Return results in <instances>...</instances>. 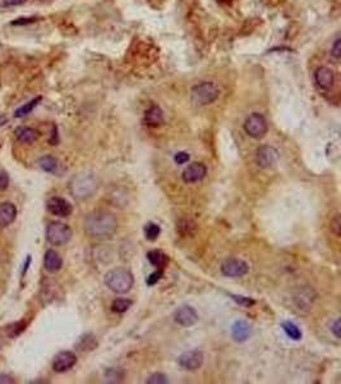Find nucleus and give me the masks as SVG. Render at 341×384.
I'll list each match as a JSON object with an SVG mask.
<instances>
[{
	"label": "nucleus",
	"instance_id": "7ed1b4c3",
	"mask_svg": "<svg viewBox=\"0 0 341 384\" xmlns=\"http://www.w3.org/2000/svg\"><path fill=\"white\" fill-rule=\"evenodd\" d=\"M99 183L97 180L92 175H87V173H79V175L74 176L69 182V190L72 195L78 200L89 199V197L94 196L95 192L97 191Z\"/></svg>",
	"mask_w": 341,
	"mask_h": 384
},
{
	"label": "nucleus",
	"instance_id": "c85d7f7f",
	"mask_svg": "<svg viewBox=\"0 0 341 384\" xmlns=\"http://www.w3.org/2000/svg\"><path fill=\"white\" fill-rule=\"evenodd\" d=\"M147 384H166L169 383V379L165 374L162 373H154V374L150 375L146 380Z\"/></svg>",
	"mask_w": 341,
	"mask_h": 384
},
{
	"label": "nucleus",
	"instance_id": "f8f14e48",
	"mask_svg": "<svg viewBox=\"0 0 341 384\" xmlns=\"http://www.w3.org/2000/svg\"><path fill=\"white\" fill-rule=\"evenodd\" d=\"M48 210L56 217L67 218L72 214L73 207H72L71 202L67 201L63 197H51L48 201Z\"/></svg>",
	"mask_w": 341,
	"mask_h": 384
},
{
	"label": "nucleus",
	"instance_id": "20e7f679",
	"mask_svg": "<svg viewBox=\"0 0 341 384\" xmlns=\"http://www.w3.org/2000/svg\"><path fill=\"white\" fill-rule=\"evenodd\" d=\"M220 96V89L214 82H201L190 91L192 101L198 106H207L215 103Z\"/></svg>",
	"mask_w": 341,
	"mask_h": 384
},
{
	"label": "nucleus",
	"instance_id": "c9c22d12",
	"mask_svg": "<svg viewBox=\"0 0 341 384\" xmlns=\"http://www.w3.org/2000/svg\"><path fill=\"white\" fill-rule=\"evenodd\" d=\"M340 225H341L340 217H339V214H337L336 217L331 220V231L335 233V236H337V237L340 236Z\"/></svg>",
	"mask_w": 341,
	"mask_h": 384
},
{
	"label": "nucleus",
	"instance_id": "473e14b6",
	"mask_svg": "<svg viewBox=\"0 0 341 384\" xmlns=\"http://www.w3.org/2000/svg\"><path fill=\"white\" fill-rule=\"evenodd\" d=\"M26 0H0V8H12V7H19V5L25 4Z\"/></svg>",
	"mask_w": 341,
	"mask_h": 384
},
{
	"label": "nucleus",
	"instance_id": "412c9836",
	"mask_svg": "<svg viewBox=\"0 0 341 384\" xmlns=\"http://www.w3.org/2000/svg\"><path fill=\"white\" fill-rule=\"evenodd\" d=\"M147 260L156 269H164L169 263V256L161 250H151L147 253Z\"/></svg>",
	"mask_w": 341,
	"mask_h": 384
},
{
	"label": "nucleus",
	"instance_id": "6ab92c4d",
	"mask_svg": "<svg viewBox=\"0 0 341 384\" xmlns=\"http://www.w3.org/2000/svg\"><path fill=\"white\" fill-rule=\"evenodd\" d=\"M144 122L150 127H159L164 123V111L157 105H152L144 114Z\"/></svg>",
	"mask_w": 341,
	"mask_h": 384
},
{
	"label": "nucleus",
	"instance_id": "423d86ee",
	"mask_svg": "<svg viewBox=\"0 0 341 384\" xmlns=\"http://www.w3.org/2000/svg\"><path fill=\"white\" fill-rule=\"evenodd\" d=\"M244 131L247 132L248 136L252 139L260 140L266 136L268 131V124L265 117L260 113H253L245 119L244 122Z\"/></svg>",
	"mask_w": 341,
	"mask_h": 384
},
{
	"label": "nucleus",
	"instance_id": "2f4dec72",
	"mask_svg": "<svg viewBox=\"0 0 341 384\" xmlns=\"http://www.w3.org/2000/svg\"><path fill=\"white\" fill-rule=\"evenodd\" d=\"M331 56L334 59H336V61H339L340 56H341V39L337 37L336 40L334 41V44H332L331 46Z\"/></svg>",
	"mask_w": 341,
	"mask_h": 384
},
{
	"label": "nucleus",
	"instance_id": "72a5a7b5",
	"mask_svg": "<svg viewBox=\"0 0 341 384\" xmlns=\"http://www.w3.org/2000/svg\"><path fill=\"white\" fill-rule=\"evenodd\" d=\"M9 186V176L5 170H0V191L7 190Z\"/></svg>",
	"mask_w": 341,
	"mask_h": 384
},
{
	"label": "nucleus",
	"instance_id": "9d476101",
	"mask_svg": "<svg viewBox=\"0 0 341 384\" xmlns=\"http://www.w3.org/2000/svg\"><path fill=\"white\" fill-rule=\"evenodd\" d=\"M77 364V356L72 351H61L54 357L53 369L56 373H64Z\"/></svg>",
	"mask_w": 341,
	"mask_h": 384
},
{
	"label": "nucleus",
	"instance_id": "0eeeda50",
	"mask_svg": "<svg viewBox=\"0 0 341 384\" xmlns=\"http://www.w3.org/2000/svg\"><path fill=\"white\" fill-rule=\"evenodd\" d=\"M279 162V151L272 146L263 145L258 147L255 154V163L262 169H270L273 168Z\"/></svg>",
	"mask_w": 341,
	"mask_h": 384
},
{
	"label": "nucleus",
	"instance_id": "a211bd4d",
	"mask_svg": "<svg viewBox=\"0 0 341 384\" xmlns=\"http://www.w3.org/2000/svg\"><path fill=\"white\" fill-rule=\"evenodd\" d=\"M17 217V209L12 202H2L0 204V227L4 228L14 222Z\"/></svg>",
	"mask_w": 341,
	"mask_h": 384
},
{
	"label": "nucleus",
	"instance_id": "f704fd0d",
	"mask_svg": "<svg viewBox=\"0 0 341 384\" xmlns=\"http://www.w3.org/2000/svg\"><path fill=\"white\" fill-rule=\"evenodd\" d=\"M174 160H175V163H177V164H185V163L189 160V154H188V152H185V151H179V152H177V154H175Z\"/></svg>",
	"mask_w": 341,
	"mask_h": 384
},
{
	"label": "nucleus",
	"instance_id": "6e6552de",
	"mask_svg": "<svg viewBox=\"0 0 341 384\" xmlns=\"http://www.w3.org/2000/svg\"><path fill=\"white\" fill-rule=\"evenodd\" d=\"M249 272V266L242 259H227L221 264V273L229 278H240Z\"/></svg>",
	"mask_w": 341,
	"mask_h": 384
},
{
	"label": "nucleus",
	"instance_id": "7c9ffc66",
	"mask_svg": "<svg viewBox=\"0 0 341 384\" xmlns=\"http://www.w3.org/2000/svg\"><path fill=\"white\" fill-rule=\"evenodd\" d=\"M162 277H164V269H157L156 272L150 274V277H147L146 283L148 284V286H154V284H156L157 282L162 278Z\"/></svg>",
	"mask_w": 341,
	"mask_h": 384
},
{
	"label": "nucleus",
	"instance_id": "a878e982",
	"mask_svg": "<svg viewBox=\"0 0 341 384\" xmlns=\"http://www.w3.org/2000/svg\"><path fill=\"white\" fill-rule=\"evenodd\" d=\"M281 327H283L284 332H285L286 336H288L289 338L294 339V341L302 339V331L299 329V327L296 325V324L293 323V321H284V323L281 324Z\"/></svg>",
	"mask_w": 341,
	"mask_h": 384
},
{
	"label": "nucleus",
	"instance_id": "1a4fd4ad",
	"mask_svg": "<svg viewBox=\"0 0 341 384\" xmlns=\"http://www.w3.org/2000/svg\"><path fill=\"white\" fill-rule=\"evenodd\" d=\"M180 368L188 372H196L200 369L203 364V354L198 350H192L182 354L178 359Z\"/></svg>",
	"mask_w": 341,
	"mask_h": 384
},
{
	"label": "nucleus",
	"instance_id": "4468645a",
	"mask_svg": "<svg viewBox=\"0 0 341 384\" xmlns=\"http://www.w3.org/2000/svg\"><path fill=\"white\" fill-rule=\"evenodd\" d=\"M207 175V168L203 163H192L183 172V181L185 183H196L202 181Z\"/></svg>",
	"mask_w": 341,
	"mask_h": 384
},
{
	"label": "nucleus",
	"instance_id": "f257e3e1",
	"mask_svg": "<svg viewBox=\"0 0 341 384\" xmlns=\"http://www.w3.org/2000/svg\"><path fill=\"white\" fill-rule=\"evenodd\" d=\"M118 229V219L113 213L106 210H95L84 220L87 236L96 240H109Z\"/></svg>",
	"mask_w": 341,
	"mask_h": 384
},
{
	"label": "nucleus",
	"instance_id": "f3484780",
	"mask_svg": "<svg viewBox=\"0 0 341 384\" xmlns=\"http://www.w3.org/2000/svg\"><path fill=\"white\" fill-rule=\"evenodd\" d=\"M44 266L49 273H56L63 266V259L56 251L48 250L44 258Z\"/></svg>",
	"mask_w": 341,
	"mask_h": 384
},
{
	"label": "nucleus",
	"instance_id": "4be33fe9",
	"mask_svg": "<svg viewBox=\"0 0 341 384\" xmlns=\"http://www.w3.org/2000/svg\"><path fill=\"white\" fill-rule=\"evenodd\" d=\"M41 100H42V98H41V96H37V98L32 99L31 101L26 103L25 105L19 106V108L14 111V117L15 118H22V117L28 116L30 113H32L33 109L38 105V103H40Z\"/></svg>",
	"mask_w": 341,
	"mask_h": 384
},
{
	"label": "nucleus",
	"instance_id": "bb28decb",
	"mask_svg": "<svg viewBox=\"0 0 341 384\" xmlns=\"http://www.w3.org/2000/svg\"><path fill=\"white\" fill-rule=\"evenodd\" d=\"M144 231V237L148 241H156L159 238L160 233H161V228L159 224L154 222H148L143 228Z\"/></svg>",
	"mask_w": 341,
	"mask_h": 384
},
{
	"label": "nucleus",
	"instance_id": "393cba45",
	"mask_svg": "<svg viewBox=\"0 0 341 384\" xmlns=\"http://www.w3.org/2000/svg\"><path fill=\"white\" fill-rule=\"evenodd\" d=\"M105 382L108 383H120L124 380L125 373L120 368H109L104 374Z\"/></svg>",
	"mask_w": 341,
	"mask_h": 384
},
{
	"label": "nucleus",
	"instance_id": "4c0bfd02",
	"mask_svg": "<svg viewBox=\"0 0 341 384\" xmlns=\"http://www.w3.org/2000/svg\"><path fill=\"white\" fill-rule=\"evenodd\" d=\"M35 20H36V18H31V17H28V18H25V17H23V18H18V20H14V21H13V22H12V25L13 26H17V25H28V23H32V22H35Z\"/></svg>",
	"mask_w": 341,
	"mask_h": 384
},
{
	"label": "nucleus",
	"instance_id": "aec40b11",
	"mask_svg": "<svg viewBox=\"0 0 341 384\" xmlns=\"http://www.w3.org/2000/svg\"><path fill=\"white\" fill-rule=\"evenodd\" d=\"M15 137H17L20 142H23V144H33V142L38 140L40 133H38V131H36L35 128L20 126L15 129Z\"/></svg>",
	"mask_w": 341,
	"mask_h": 384
},
{
	"label": "nucleus",
	"instance_id": "58836bf2",
	"mask_svg": "<svg viewBox=\"0 0 341 384\" xmlns=\"http://www.w3.org/2000/svg\"><path fill=\"white\" fill-rule=\"evenodd\" d=\"M9 383H14L13 378L10 375L7 374H0V384H9Z\"/></svg>",
	"mask_w": 341,
	"mask_h": 384
},
{
	"label": "nucleus",
	"instance_id": "ddd939ff",
	"mask_svg": "<svg viewBox=\"0 0 341 384\" xmlns=\"http://www.w3.org/2000/svg\"><path fill=\"white\" fill-rule=\"evenodd\" d=\"M174 320L179 325L189 328V327H193L198 321V314L190 306H182L174 313Z\"/></svg>",
	"mask_w": 341,
	"mask_h": 384
},
{
	"label": "nucleus",
	"instance_id": "2eb2a0df",
	"mask_svg": "<svg viewBox=\"0 0 341 384\" xmlns=\"http://www.w3.org/2000/svg\"><path fill=\"white\" fill-rule=\"evenodd\" d=\"M252 336V327L245 320H237L231 325V337L235 342H245Z\"/></svg>",
	"mask_w": 341,
	"mask_h": 384
},
{
	"label": "nucleus",
	"instance_id": "f03ea898",
	"mask_svg": "<svg viewBox=\"0 0 341 384\" xmlns=\"http://www.w3.org/2000/svg\"><path fill=\"white\" fill-rule=\"evenodd\" d=\"M105 284L114 293L124 295V293H128L133 288V274L124 268L112 269L105 276Z\"/></svg>",
	"mask_w": 341,
	"mask_h": 384
},
{
	"label": "nucleus",
	"instance_id": "5701e85b",
	"mask_svg": "<svg viewBox=\"0 0 341 384\" xmlns=\"http://www.w3.org/2000/svg\"><path fill=\"white\" fill-rule=\"evenodd\" d=\"M38 165L42 170L48 173H55L58 170L59 167V162L51 155H46V157H42L40 160H38Z\"/></svg>",
	"mask_w": 341,
	"mask_h": 384
},
{
	"label": "nucleus",
	"instance_id": "cd10ccee",
	"mask_svg": "<svg viewBox=\"0 0 341 384\" xmlns=\"http://www.w3.org/2000/svg\"><path fill=\"white\" fill-rule=\"evenodd\" d=\"M133 305V301L128 300V298H116L112 303V310L116 314H123L131 309Z\"/></svg>",
	"mask_w": 341,
	"mask_h": 384
},
{
	"label": "nucleus",
	"instance_id": "9b49d317",
	"mask_svg": "<svg viewBox=\"0 0 341 384\" xmlns=\"http://www.w3.org/2000/svg\"><path fill=\"white\" fill-rule=\"evenodd\" d=\"M314 82L324 91H329L335 85L334 71L329 67H318L314 72Z\"/></svg>",
	"mask_w": 341,
	"mask_h": 384
},
{
	"label": "nucleus",
	"instance_id": "ea45409f",
	"mask_svg": "<svg viewBox=\"0 0 341 384\" xmlns=\"http://www.w3.org/2000/svg\"><path fill=\"white\" fill-rule=\"evenodd\" d=\"M38 2H48V0H38Z\"/></svg>",
	"mask_w": 341,
	"mask_h": 384
},
{
	"label": "nucleus",
	"instance_id": "b1692460",
	"mask_svg": "<svg viewBox=\"0 0 341 384\" xmlns=\"http://www.w3.org/2000/svg\"><path fill=\"white\" fill-rule=\"evenodd\" d=\"M97 346V342H96V338H95V336H92V334H84V336H82L81 338H79L78 343H77V349L79 350V351H92V350L95 349V347Z\"/></svg>",
	"mask_w": 341,
	"mask_h": 384
},
{
	"label": "nucleus",
	"instance_id": "c756f323",
	"mask_svg": "<svg viewBox=\"0 0 341 384\" xmlns=\"http://www.w3.org/2000/svg\"><path fill=\"white\" fill-rule=\"evenodd\" d=\"M232 300L238 303V305L243 306V308H250L255 303V301L250 297H244V296H238V295H230Z\"/></svg>",
	"mask_w": 341,
	"mask_h": 384
},
{
	"label": "nucleus",
	"instance_id": "39448f33",
	"mask_svg": "<svg viewBox=\"0 0 341 384\" xmlns=\"http://www.w3.org/2000/svg\"><path fill=\"white\" fill-rule=\"evenodd\" d=\"M73 231L68 224L61 222H53L46 228V240L54 246H64L71 241Z\"/></svg>",
	"mask_w": 341,
	"mask_h": 384
},
{
	"label": "nucleus",
	"instance_id": "dca6fc26",
	"mask_svg": "<svg viewBox=\"0 0 341 384\" xmlns=\"http://www.w3.org/2000/svg\"><path fill=\"white\" fill-rule=\"evenodd\" d=\"M314 300H316V295L313 293L312 288H302L298 291L295 296H294V301H295L298 309L302 310H309L313 306Z\"/></svg>",
	"mask_w": 341,
	"mask_h": 384
},
{
	"label": "nucleus",
	"instance_id": "e433bc0d",
	"mask_svg": "<svg viewBox=\"0 0 341 384\" xmlns=\"http://www.w3.org/2000/svg\"><path fill=\"white\" fill-rule=\"evenodd\" d=\"M340 331H341V323H340L339 319H337V320H335V323L331 325V332L334 333V336L336 337L337 339H339L341 337Z\"/></svg>",
	"mask_w": 341,
	"mask_h": 384
}]
</instances>
